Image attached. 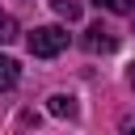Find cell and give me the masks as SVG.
<instances>
[{
    "mask_svg": "<svg viewBox=\"0 0 135 135\" xmlns=\"http://www.w3.org/2000/svg\"><path fill=\"white\" fill-rule=\"evenodd\" d=\"M17 76H21V68H17V59H8V55H0V93H8V89L17 84Z\"/></svg>",
    "mask_w": 135,
    "mask_h": 135,
    "instance_id": "3957f363",
    "label": "cell"
},
{
    "mask_svg": "<svg viewBox=\"0 0 135 135\" xmlns=\"http://www.w3.org/2000/svg\"><path fill=\"white\" fill-rule=\"evenodd\" d=\"M55 8H59V17H68V21L80 17V4H72V0H55Z\"/></svg>",
    "mask_w": 135,
    "mask_h": 135,
    "instance_id": "5b68a950",
    "label": "cell"
},
{
    "mask_svg": "<svg viewBox=\"0 0 135 135\" xmlns=\"http://www.w3.org/2000/svg\"><path fill=\"white\" fill-rule=\"evenodd\" d=\"M84 46H89V51H114V46H118V38H114L105 25H93V30H89V38H84Z\"/></svg>",
    "mask_w": 135,
    "mask_h": 135,
    "instance_id": "7a4b0ae2",
    "label": "cell"
},
{
    "mask_svg": "<svg viewBox=\"0 0 135 135\" xmlns=\"http://www.w3.org/2000/svg\"><path fill=\"white\" fill-rule=\"evenodd\" d=\"M97 8H110V13H131V0H93Z\"/></svg>",
    "mask_w": 135,
    "mask_h": 135,
    "instance_id": "52a82bcc",
    "label": "cell"
},
{
    "mask_svg": "<svg viewBox=\"0 0 135 135\" xmlns=\"http://www.w3.org/2000/svg\"><path fill=\"white\" fill-rule=\"evenodd\" d=\"M25 42H30V55L51 59V55H59V51L68 46V30H59V25H38Z\"/></svg>",
    "mask_w": 135,
    "mask_h": 135,
    "instance_id": "6da1fadb",
    "label": "cell"
},
{
    "mask_svg": "<svg viewBox=\"0 0 135 135\" xmlns=\"http://www.w3.org/2000/svg\"><path fill=\"white\" fill-rule=\"evenodd\" d=\"M51 114H55V118H76V97L55 93V97H51Z\"/></svg>",
    "mask_w": 135,
    "mask_h": 135,
    "instance_id": "277c9868",
    "label": "cell"
},
{
    "mask_svg": "<svg viewBox=\"0 0 135 135\" xmlns=\"http://www.w3.org/2000/svg\"><path fill=\"white\" fill-rule=\"evenodd\" d=\"M131 84H135V72H131Z\"/></svg>",
    "mask_w": 135,
    "mask_h": 135,
    "instance_id": "ba28073f",
    "label": "cell"
},
{
    "mask_svg": "<svg viewBox=\"0 0 135 135\" xmlns=\"http://www.w3.org/2000/svg\"><path fill=\"white\" fill-rule=\"evenodd\" d=\"M17 38V21L13 17H0V42H13Z\"/></svg>",
    "mask_w": 135,
    "mask_h": 135,
    "instance_id": "8992f818",
    "label": "cell"
}]
</instances>
